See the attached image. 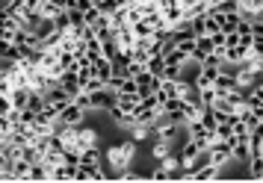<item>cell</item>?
<instances>
[{
	"label": "cell",
	"instance_id": "ab89813d",
	"mask_svg": "<svg viewBox=\"0 0 263 183\" xmlns=\"http://www.w3.org/2000/svg\"><path fill=\"white\" fill-rule=\"evenodd\" d=\"M251 36H260V38H263V24H257V21H251Z\"/></svg>",
	"mask_w": 263,
	"mask_h": 183
},
{
	"label": "cell",
	"instance_id": "6da1fadb",
	"mask_svg": "<svg viewBox=\"0 0 263 183\" xmlns=\"http://www.w3.org/2000/svg\"><path fill=\"white\" fill-rule=\"evenodd\" d=\"M136 151H139V142L136 139H124V142H116L104 151V162L112 169V177H119L121 171H127L136 159Z\"/></svg>",
	"mask_w": 263,
	"mask_h": 183
},
{
	"label": "cell",
	"instance_id": "2e32d148",
	"mask_svg": "<svg viewBox=\"0 0 263 183\" xmlns=\"http://www.w3.org/2000/svg\"><path fill=\"white\" fill-rule=\"evenodd\" d=\"M33 33H36V38H39V42H45V38H50L53 33H57V24H53V18H42V21L36 24V30H33Z\"/></svg>",
	"mask_w": 263,
	"mask_h": 183
},
{
	"label": "cell",
	"instance_id": "3957f363",
	"mask_svg": "<svg viewBox=\"0 0 263 183\" xmlns=\"http://www.w3.org/2000/svg\"><path fill=\"white\" fill-rule=\"evenodd\" d=\"M204 148L198 145V142H195V139H192V136H186V139H183V145H180V169H186L190 171V166H192V159L198 157V154H201Z\"/></svg>",
	"mask_w": 263,
	"mask_h": 183
},
{
	"label": "cell",
	"instance_id": "8d00e7d4",
	"mask_svg": "<svg viewBox=\"0 0 263 183\" xmlns=\"http://www.w3.org/2000/svg\"><path fill=\"white\" fill-rule=\"evenodd\" d=\"M83 18H86V24L92 27V24L98 21V18H101V12H98V6H89V9L83 12Z\"/></svg>",
	"mask_w": 263,
	"mask_h": 183
},
{
	"label": "cell",
	"instance_id": "ba28073f",
	"mask_svg": "<svg viewBox=\"0 0 263 183\" xmlns=\"http://www.w3.org/2000/svg\"><path fill=\"white\" fill-rule=\"evenodd\" d=\"M116 45H119L121 53H130V50H133V45H136V36H133L130 24L116 27Z\"/></svg>",
	"mask_w": 263,
	"mask_h": 183
},
{
	"label": "cell",
	"instance_id": "d6986e66",
	"mask_svg": "<svg viewBox=\"0 0 263 183\" xmlns=\"http://www.w3.org/2000/svg\"><path fill=\"white\" fill-rule=\"evenodd\" d=\"M74 166H57V169H50V180H57V183H65V180H74Z\"/></svg>",
	"mask_w": 263,
	"mask_h": 183
},
{
	"label": "cell",
	"instance_id": "d4e9b609",
	"mask_svg": "<svg viewBox=\"0 0 263 183\" xmlns=\"http://www.w3.org/2000/svg\"><path fill=\"white\" fill-rule=\"evenodd\" d=\"M151 136H154V127H145V124H136V127L130 130V139H136L139 145H142V142H148Z\"/></svg>",
	"mask_w": 263,
	"mask_h": 183
},
{
	"label": "cell",
	"instance_id": "484cf974",
	"mask_svg": "<svg viewBox=\"0 0 263 183\" xmlns=\"http://www.w3.org/2000/svg\"><path fill=\"white\" fill-rule=\"evenodd\" d=\"M130 30H133V36H136V38H151V36H154V27L148 24L145 18L139 21V24H130Z\"/></svg>",
	"mask_w": 263,
	"mask_h": 183
},
{
	"label": "cell",
	"instance_id": "cb8c5ba5",
	"mask_svg": "<svg viewBox=\"0 0 263 183\" xmlns=\"http://www.w3.org/2000/svg\"><path fill=\"white\" fill-rule=\"evenodd\" d=\"M95 71H98V77H104V80H109V77L116 74V68H112V59H107V56H101V59L95 62Z\"/></svg>",
	"mask_w": 263,
	"mask_h": 183
},
{
	"label": "cell",
	"instance_id": "5b68a950",
	"mask_svg": "<svg viewBox=\"0 0 263 183\" xmlns=\"http://www.w3.org/2000/svg\"><path fill=\"white\" fill-rule=\"evenodd\" d=\"M251 53H254V50H251L249 45H242V42H239V45H234V48H225V62H228V65H242Z\"/></svg>",
	"mask_w": 263,
	"mask_h": 183
},
{
	"label": "cell",
	"instance_id": "f35d334b",
	"mask_svg": "<svg viewBox=\"0 0 263 183\" xmlns=\"http://www.w3.org/2000/svg\"><path fill=\"white\" fill-rule=\"evenodd\" d=\"M239 45V33H225V48H234Z\"/></svg>",
	"mask_w": 263,
	"mask_h": 183
},
{
	"label": "cell",
	"instance_id": "8fae6325",
	"mask_svg": "<svg viewBox=\"0 0 263 183\" xmlns=\"http://www.w3.org/2000/svg\"><path fill=\"white\" fill-rule=\"evenodd\" d=\"M101 162H104V151L98 145L80 148V166H101Z\"/></svg>",
	"mask_w": 263,
	"mask_h": 183
},
{
	"label": "cell",
	"instance_id": "4dcf8cb0",
	"mask_svg": "<svg viewBox=\"0 0 263 183\" xmlns=\"http://www.w3.org/2000/svg\"><path fill=\"white\" fill-rule=\"evenodd\" d=\"M145 18V12L139 9V3H133V6H127V24H139Z\"/></svg>",
	"mask_w": 263,
	"mask_h": 183
},
{
	"label": "cell",
	"instance_id": "f1b7e54d",
	"mask_svg": "<svg viewBox=\"0 0 263 183\" xmlns=\"http://www.w3.org/2000/svg\"><path fill=\"white\" fill-rule=\"evenodd\" d=\"M39 12H42V18H57V15H60V6H57L53 0H42Z\"/></svg>",
	"mask_w": 263,
	"mask_h": 183
},
{
	"label": "cell",
	"instance_id": "5bb4252c",
	"mask_svg": "<svg viewBox=\"0 0 263 183\" xmlns=\"http://www.w3.org/2000/svg\"><path fill=\"white\" fill-rule=\"evenodd\" d=\"M77 133H80V148L101 145V136H98V130H95V127H86V124H77Z\"/></svg>",
	"mask_w": 263,
	"mask_h": 183
},
{
	"label": "cell",
	"instance_id": "ac0fdd59",
	"mask_svg": "<svg viewBox=\"0 0 263 183\" xmlns=\"http://www.w3.org/2000/svg\"><path fill=\"white\" fill-rule=\"evenodd\" d=\"M30 169H33V162L24 157H18L12 162V174H15V180H30Z\"/></svg>",
	"mask_w": 263,
	"mask_h": 183
},
{
	"label": "cell",
	"instance_id": "9a60e30c",
	"mask_svg": "<svg viewBox=\"0 0 263 183\" xmlns=\"http://www.w3.org/2000/svg\"><path fill=\"white\" fill-rule=\"evenodd\" d=\"M139 95H119V100H116V107H119L121 112H127V115H133V112L139 110Z\"/></svg>",
	"mask_w": 263,
	"mask_h": 183
},
{
	"label": "cell",
	"instance_id": "4fadbf2b",
	"mask_svg": "<svg viewBox=\"0 0 263 183\" xmlns=\"http://www.w3.org/2000/svg\"><path fill=\"white\" fill-rule=\"evenodd\" d=\"M60 86L68 92V95H71V98H77V95L83 92V89H80V80H77V71H65L60 77Z\"/></svg>",
	"mask_w": 263,
	"mask_h": 183
},
{
	"label": "cell",
	"instance_id": "7a4b0ae2",
	"mask_svg": "<svg viewBox=\"0 0 263 183\" xmlns=\"http://www.w3.org/2000/svg\"><path fill=\"white\" fill-rule=\"evenodd\" d=\"M180 130H183V127L172 121L166 112H160V115H157V121H154V136H157V139H166V142L175 145V142L180 139Z\"/></svg>",
	"mask_w": 263,
	"mask_h": 183
},
{
	"label": "cell",
	"instance_id": "9c48e42d",
	"mask_svg": "<svg viewBox=\"0 0 263 183\" xmlns=\"http://www.w3.org/2000/svg\"><path fill=\"white\" fill-rule=\"evenodd\" d=\"M213 89H216V95H228V92H237L239 86H237V77L231 71H219V77L213 80Z\"/></svg>",
	"mask_w": 263,
	"mask_h": 183
},
{
	"label": "cell",
	"instance_id": "30bf717a",
	"mask_svg": "<svg viewBox=\"0 0 263 183\" xmlns=\"http://www.w3.org/2000/svg\"><path fill=\"white\" fill-rule=\"evenodd\" d=\"M210 9H213L210 0H192V3H183V21H192V18H198V15H207Z\"/></svg>",
	"mask_w": 263,
	"mask_h": 183
},
{
	"label": "cell",
	"instance_id": "7c38bea8",
	"mask_svg": "<svg viewBox=\"0 0 263 183\" xmlns=\"http://www.w3.org/2000/svg\"><path fill=\"white\" fill-rule=\"evenodd\" d=\"M246 177L249 180H263V154H251L249 159H246Z\"/></svg>",
	"mask_w": 263,
	"mask_h": 183
},
{
	"label": "cell",
	"instance_id": "7402d4cb",
	"mask_svg": "<svg viewBox=\"0 0 263 183\" xmlns=\"http://www.w3.org/2000/svg\"><path fill=\"white\" fill-rule=\"evenodd\" d=\"M157 166H160L163 171H168V174L175 177V174H178V169H180V157H178V154H166V157L160 159Z\"/></svg>",
	"mask_w": 263,
	"mask_h": 183
},
{
	"label": "cell",
	"instance_id": "4316f807",
	"mask_svg": "<svg viewBox=\"0 0 263 183\" xmlns=\"http://www.w3.org/2000/svg\"><path fill=\"white\" fill-rule=\"evenodd\" d=\"M60 65H62V71H74V68H77L74 53H71V50H65L62 45H60Z\"/></svg>",
	"mask_w": 263,
	"mask_h": 183
},
{
	"label": "cell",
	"instance_id": "e575fe53",
	"mask_svg": "<svg viewBox=\"0 0 263 183\" xmlns=\"http://www.w3.org/2000/svg\"><path fill=\"white\" fill-rule=\"evenodd\" d=\"M163 77H166V80H180V77H183V68H180V65H166Z\"/></svg>",
	"mask_w": 263,
	"mask_h": 183
},
{
	"label": "cell",
	"instance_id": "d590c367",
	"mask_svg": "<svg viewBox=\"0 0 263 183\" xmlns=\"http://www.w3.org/2000/svg\"><path fill=\"white\" fill-rule=\"evenodd\" d=\"M15 107H12V98L9 95H0V115H9Z\"/></svg>",
	"mask_w": 263,
	"mask_h": 183
},
{
	"label": "cell",
	"instance_id": "74e56055",
	"mask_svg": "<svg viewBox=\"0 0 263 183\" xmlns=\"http://www.w3.org/2000/svg\"><path fill=\"white\" fill-rule=\"evenodd\" d=\"M219 9H222V12H239V0H222Z\"/></svg>",
	"mask_w": 263,
	"mask_h": 183
},
{
	"label": "cell",
	"instance_id": "f546056e",
	"mask_svg": "<svg viewBox=\"0 0 263 183\" xmlns=\"http://www.w3.org/2000/svg\"><path fill=\"white\" fill-rule=\"evenodd\" d=\"M116 95H139V89H136V80H133V77H124Z\"/></svg>",
	"mask_w": 263,
	"mask_h": 183
},
{
	"label": "cell",
	"instance_id": "83f0119b",
	"mask_svg": "<svg viewBox=\"0 0 263 183\" xmlns=\"http://www.w3.org/2000/svg\"><path fill=\"white\" fill-rule=\"evenodd\" d=\"M53 24H57L60 33H68V30H71V12H68V9H60V15L53 18Z\"/></svg>",
	"mask_w": 263,
	"mask_h": 183
},
{
	"label": "cell",
	"instance_id": "d6a6232c",
	"mask_svg": "<svg viewBox=\"0 0 263 183\" xmlns=\"http://www.w3.org/2000/svg\"><path fill=\"white\" fill-rule=\"evenodd\" d=\"M145 71V65L142 62H127V65H124V77H136V74H142Z\"/></svg>",
	"mask_w": 263,
	"mask_h": 183
},
{
	"label": "cell",
	"instance_id": "836d02e7",
	"mask_svg": "<svg viewBox=\"0 0 263 183\" xmlns=\"http://www.w3.org/2000/svg\"><path fill=\"white\" fill-rule=\"evenodd\" d=\"M116 9H119V3H116V0H101V3H98V12H101V15H112Z\"/></svg>",
	"mask_w": 263,
	"mask_h": 183
},
{
	"label": "cell",
	"instance_id": "44dd1931",
	"mask_svg": "<svg viewBox=\"0 0 263 183\" xmlns=\"http://www.w3.org/2000/svg\"><path fill=\"white\" fill-rule=\"evenodd\" d=\"M190 62H192V59L178 48V45H175V48H172V50L166 53V65H180V68H183V65H190Z\"/></svg>",
	"mask_w": 263,
	"mask_h": 183
},
{
	"label": "cell",
	"instance_id": "277c9868",
	"mask_svg": "<svg viewBox=\"0 0 263 183\" xmlns=\"http://www.w3.org/2000/svg\"><path fill=\"white\" fill-rule=\"evenodd\" d=\"M83 118H86V110L77 104V100H71V104L57 115V121L60 124H83Z\"/></svg>",
	"mask_w": 263,
	"mask_h": 183
},
{
	"label": "cell",
	"instance_id": "ffe728a7",
	"mask_svg": "<svg viewBox=\"0 0 263 183\" xmlns=\"http://www.w3.org/2000/svg\"><path fill=\"white\" fill-rule=\"evenodd\" d=\"M145 71H148V74H154V77H163V71H166V56H163V53L151 56V59L145 62Z\"/></svg>",
	"mask_w": 263,
	"mask_h": 183
},
{
	"label": "cell",
	"instance_id": "60d3db41",
	"mask_svg": "<svg viewBox=\"0 0 263 183\" xmlns=\"http://www.w3.org/2000/svg\"><path fill=\"white\" fill-rule=\"evenodd\" d=\"M116 3H119V6H127V0H116Z\"/></svg>",
	"mask_w": 263,
	"mask_h": 183
},
{
	"label": "cell",
	"instance_id": "603a6c76",
	"mask_svg": "<svg viewBox=\"0 0 263 183\" xmlns=\"http://www.w3.org/2000/svg\"><path fill=\"white\" fill-rule=\"evenodd\" d=\"M166 154H172V142H166V139H154V145H151V157L160 162Z\"/></svg>",
	"mask_w": 263,
	"mask_h": 183
},
{
	"label": "cell",
	"instance_id": "8992f818",
	"mask_svg": "<svg viewBox=\"0 0 263 183\" xmlns=\"http://www.w3.org/2000/svg\"><path fill=\"white\" fill-rule=\"evenodd\" d=\"M213 38L210 36H195V50H192V56L190 59L195 62V65H201L204 62V56H207V53H213Z\"/></svg>",
	"mask_w": 263,
	"mask_h": 183
},
{
	"label": "cell",
	"instance_id": "e0dca14e",
	"mask_svg": "<svg viewBox=\"0 0 263 183\" xmlns=\"http://www.w3.org/2000/svg\"><path fill=\"white\" fill-rule=\"evenodd\" d=\"M157 115H160V110H148V107H139V110L133 112V118H136V124H145V127H154Z\"/></svg>",
	"mask_w": 263,
	"mask_h": 183
},
{
	"label": "cell",
	"instance_id": "1f68e13d",
	"mask_svg": "<svg viewBox=\"0 0 263 183\" xmlns=\"http://www.w3.org/2000/svg\"><path fill=\"white\" fill-rule=\"evenodd\" d=\"M183 107V98H166L163 100V112H180Z\"/></svg>",
	"mask_w": 263,
	"mask_h": 183
},
{
	"label": "cell",
	"instance_id": "52a82bcc",
	"mask_svg": "<svg viewBox=\"0 0 263 183\" xmlns=\"http://www.w3.org/2000/svg\"><path fill=\"white\" fill-rule=\"evenodd\" d=\"M231 74L237 77V86L242 89V92H249V89H254V86H257V74L249 71L246 65H234V71H231Z\"/></svg>",
	"mask_w": 263,
	"mask_h": 183
}]
</instances>
